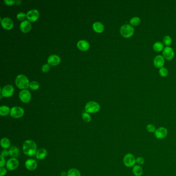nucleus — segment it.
<instances>
[{"label":"nucleus","instance_id":"1","mask_svg":"<svg viewBox=\"0 0 176 176\" xmlns=\"http://www.w3.org/2000/svg\"><path fill=\"white\" fill-rule=\"evenodd\" d=\"M23 150L24 153L29 156L36 155L37 147L36 142L32 140H27L23 145Z\"/></svg>","mask_w":176,"mask_h":176},{"label":"nucleus","instance_id":"2","mask_svg":"<svg viewBox=\"0 0 176 176\" xmlns=\"http://www.w3.org/2000/svg\"><path fill=\"white\" fill-rule=\"evenodd\" d=\"M120 33L124 38H129L134 35V29L130 24H125L120 27Z\"/></svg>","mask_w":176,"mask_h":176},{"label":"nucleus","instance_id":"3","mask_svg":"<svg viewBox=\"0 0 176 176\" xmlns=\"http://www.w3.org/2000/svg\"><path fill=\"white\" fill-rule=\"evenodd\" d=\"M16 85L21 89H25L29 86V80L23 75H18L15 81Z\"/></svg>","mask_w":176,"mask_h":176},{"label":"nucleus","instance_id":"4","mask_svg":"<svg viewBox=\"0 0 176 176\" xmlns=\"http://www.w3.org/2000/svg\"><path fill=\"white\" fill-rule=\"evenodd\" d=\"M123 163L124 166L126 167H133L136 165L135 157L131 153L126 154L123 158Z\"/></svg>","mask_w":176,"mask_h":176},{"label":"nucleus","instance_id":"5","mask_svg":"<svg viewBox=\"0 0 176 176\" xmlns=\"http://www.w3.org/2000/svg\"><path fill=\"white\" fill-rule=\"evenodd\" d=\"M100 109V106L96 102H88L85 105V111L87 112V113H97L99 111Z\"/></svg>","mask_w":176,"mask_h":176},{"label":"nucleus","instance_id":"6","mask_svg":"<svg viewBox=\"0 0 176 176\" xmlns=\"http://www.w3.org/2000/svg\"><path fill=\"white\" fill-rule=\"evenodd\" d=\"M168 133V131L167 128L164 126H160L156 129L154 133V135L158 140H163L167 137Z\"/></svg>","mask_w":176,"mask_h":176},{"label":"nucleus","instance_id":"7","mask_svg":"<svg viewBox=\"0 0 176 176\" xmlns=\"http://www.w3.org/2000/svg\"><path fill=\"white\" fill-rule=\"evenodd\" d=\"M24 111L23 108L20 106H14L10 110V114L11 117L14 118H20L24 115Z\"/></svg>","mask_w":176,"mask_h":176},{"label":"nucleus","instance_id":"8","mask_svg":"<svg viewBox=\"0 0 176 176\" xmlns=\"http://www.w3.org/2000/svg\"><path fill=\"white\" fill-rule=\"evenodd\" d=\"M163 57L167 60H171L175 57V52L170 47H166L163 50Z\"/></svg>","mask_w":176,"mask_h":176},{"label":"nucleus","instance_id":"9","mask_svg":"<svg viewBox=\"0 0 176 176\" xmlns=\"http://www.w3.org/2000/svg\"><path fill=\"white\" fill-rule=\"evenodd\" d=\"M19 165L18 160L16 158L10 159L6 163V167L9 170H14L17 169Z\"/></svg>","mask_w":176,"mask_h":176},{"label":"nucleus","instance_id":"10","mask_svg":"<svg viewBox=\"0 0 176 176\" xmlns=\"http://www.w3.org/2000/svg\"><path fill=\"white\" fill-rule=\"evenodd\" d=\"M14 91V87L11 85H7L1 88V95L5 97H10Z\"/></svg>","mask_w":176,"mask_h":176},{"label":"nucleus","instance_id":"11","mask_svg":"<svg viewBox=\"0 0 176 176\" xmlns=\"http://www.w3.org/2000/svg\"><path fill=\"white\" fill-rule=\"evenodd\" d=\"M165 59L163 55H158L156 56L154 59V65L156 68H160L163 67L165 64Z\"/></svg>","mask_w":176,"mask_h":176},{"label":"nucleus","instance_id":"12","mask_svg":"<svg viewBox=\"0 0 176 176\" xmlns=\"http://www.w3.org/2000/svg\"><path fill=\"white\" fill-rule=\"evenodd\" d=\"M39 13L37 9H33L30 10L27 14V19L31 21H35L39 18Z\"/></svg>","mask_w":176,"mask_h":176},{"label":"nucleus","instance_id":"13","mask_svg":"<svg viewBox=\"0 0 176 176\" xmlns=\"http://www.w3.org/2000/svg\"><path fill=\"white\" fill-rule=\"evenodd\" d=\"M19 98L22 101L27 103L30 101L31 95L29 90L24 89L21 90L19 93Z\"/></svg>","mask_w":176,"mask_h":176},{"label":"nucleus","instance_id":"14","mask_svg":"<svg viewBox=\"0 0 176 176\" xmlns=\"http://www.w3.org/2000/svg\"><path fill=\"white\" fill-rule=\"evenodd\" d=\"M1 24L3 27L6 29H10L13 27L14 23L10 18L5 17L1 20Z\"/></svg>","mask_w":176,"mask_h":176},{"label":"nucleus","instance_id":"15","mask_svg":"<svg viewBox=\"0 0 176 176\" xmlns=\"http://www.w3.org/2000/svg\"><path fill=\"white\" fill-rule=\"evenodd\" d=\"M25 167L29 170L33 171L37 168V163L36 161L33 159H29L26 161L25 163Z\"/></svg>","mask_w":176,"mask_h":176},{"label":"nucleus","instance_id":"16","mask_svg":"<svg viewBox=\"0 0 176 176\" xmlns=\"http://www.w3.org/2000/svg\"><path fill=\"white\" fill-rule=\"evenodd\" d=\"M61 61V58L59 56L55 55V54H52L51 55L50 57L47 59V62L48 64L51 65L55 66L59 64Z\"/></svg>","mask_w":176,"mask_h":176},{"label":"nucleus","instance_id":"17","mask_svg":"<svg viewBox=\"0 0 176 176\" xmlns=\"http://www.w3.org/2000/svg\"><path fill=\"white\" fill-rule=\"evenodd\" d=\"M20 28L24 33H27L29 32L31 28V24L29 21H22L20 24Z\"/></svg>","mask_w":176,"mask_h":176},{"label":"nucleus","instance_id":"18","mask_svg":"<svg viewBox=\"0 0 176 176\" xmlns=\"http://www.w3.org/2000/svg\"><path fill=\"white\" fill-rule=\"evenodd\" d=\"M77 47L80 50L86 51L88 50V48L89 47V44L87 41L85 40H81L78 42Z\"/></svg>","mask_w":176,"mask_h":176},{"label":"nucleus","instance_id":"19","mask_svg":"<svg viewBox=\"0 0 176 176\" xmlns=\"http://www.w3.org/2000/svg\"><path fill=\"white\" fill-rule=\"evenodd\" d=\"M132 173L134 176H142L143 174V169L140 165H134L132 167Z\"/></svg>","mask_w":176,"mask_h":176},{"label":"nucleus","instance_id":"20","mask_svg":"<svg viewBox=\"0 0 176 176\" xmlns=\"http://www.w3.org/2000/svg\"><path fill=\"white\" fill-rule=\"evenodd\" d=\"M47 156V151L44 148H41L36 152V156L39 160H43Z\"/></svg>","mask_w":176,"mask_h":176},{"label":"nucleus","instance_id":"21","mask_svg":"<svg viewBox=\"0 0 176 176\" xmlns=\"http://www.w3.org/2000/svg\"><path fill=\"white\" fill-rule=\"evenodd\" d=\"M93 29L98 33H101L103 31L104 27L103 24L100 22H95L93 25Z\"/></svg>","mask_w":176,"mask_h":176},{"label":"nucleus","instance_id":"22","mask_svg":"<svg viewBox=\"0 0 176 176\" xmlns=\"http://www.w3.org/2000/svg\"><path fill=\"white\" fill-rule=\"evenodd\" d=\"M9 151L10 156L14 158H16L17 157H18L20 154L19 149L15 146H13L11 148H10Z\"/></svg>","mask_w":176,"mask_h":176},{"label":"nucleus","instance_id":"23","mask_svg":"<svg viewBox=\"0 0 176 176\" xmlns=\"http://www.w3.org/2000/svg\"><path fill=\"white\" fill-rule=\"evenodd\" d=\"M164 44L160 41H156L153 45V49L156 52H161L164 49Z\"/></svg>","mask_w":176,"mask_h":176},{"label":"nucleus","instance_id":"24","mask_svg":"<svg viewBox=\"0 0 176 176\" xmlns=\"http://www.w3.org/2000/svg\"><path fill=\"white\" fill-rule=\"evenodd\" d=\"M1 146L4 149L9 148L10 146V142L9 139L6 138H3L1 140Z\"/></svg>","mask_w":176,"mask_h":176},{"label":"nucleus","instance_id":"25","mask_svg":"<svg viewBox=\"0 0 176 176\" xmlns=\"http://www.w3.org/2000/svg\"><path fill=\"white\" fill-rule=\"evenodd\" d=\"M140 22H141V19L138 17H133L130 19L129 21L130 24L132 25V27L138 26L140 24Z\"/></svg>","mask_w":176,"mask_h":176},{"label":"nucleus","instance_id":"26","mask_svg":"<svg viewBox=\"0 0 176 176\" xmlns=\"http://www.w3.org/2000/svg\"><path fill=\"white\" fill-rule=\"evenodd\" d=\"M10 111V109L8 106L6 105H2L1 106L0 108V114L1 116H6L9 114Z\"/></svg>","mask_w":176,"mask_h":176},{"label":"nucleus","instance_id":"27","mask_svg":"<svg viewBox=\"0 0 176 176\" xmlns=\"http://www.w3.org/2000/svg\"><path fill=\"white\" fill-rule=\"evenodd\" d=\"M67 176H81V173L79 170L75 168H72L69 170Z\"/></svg>","mask_w":176,"mask_h":176},{"label":"nucleus","instance_id":"28","mask_svg":"<svg viewBox=\"0 0 176 176\" xmlns=\"http://www.w3.org/2000/svg\"><path fill=\"white\" fill-rule=\"evenodd\" d=\"M163 43L166 47H169L172 43V39L170 36L166 35L163 39Z\"/></svg>","mask_w":176,"mask_h":176},{"label":"nucleus","instance_id":"29","mask_svg":"<svg viewBox=\"0 0 176 176\" xmlns=\"http://www.w3.org/2000/svg\"><path fill=\"white\" fill-rule=\"evenodd\" d=\"M159 74L161 77H167L168 75V70L167 68L165 67H162L160 68L159 70Z\"/></svg>","mask_w":176,"mask_h":176},{"label":"nucleus","instance_id":"30","mask_svg":"<svg viewBox=\"0 0 176 176\" xmlns=\"http://www.w3.org/2000/svg\"><path fill=\"white\" fill-rule=\"evenodd\" d=\"M156 126L153 124H149L146 126V130L149 133H154L156 131Z\"/></svg>","mask_w":176,"mask_h":176},{"label":"nucleus","instance_id":"31","mask_svg":"<svg viewBox=\"0 0 176 176\" xmlns=\"http://www.w3.org/2000/svg\"><path fill=\"white\" fill-rule=\"evenodd\" d=\"M39 84L37 82L32 81L29 83V87L33 90H36L38 89Z\"/></svg>","mask_w":176,"mask_h":176},{"label":"nucleus","instance_id":"32","mask_svg":"<svg viewBox=\"0 0 176 176\" xmlns=\"http://www.w3.org/2000/svg\"><path fill=\"white\" fill-rule=\"evenodd\" d=\"M82 118H83L84 121L85 122H90V120L91 119L90 115L88 113H86V112L82 114Z\"/></svg>","mask_w":176,"mask_h":176},{"label":"nucleus","instance_id":"33","mask_svg":"<svg viewBox=\"0 0 176 176\" xmlns=\"http://www.w3.org/2000/svg\"><path fill=\"white\" fill-rule=\"evenodd\" d=\"M145 159L142 156H138L137 158H136V164L137 165H142L144 164Z\"/></svg>","mask_w":176,"mask_h":176},{"label":"nucleus","instance_id":"34","mask_svg":"<svg viewBox=\"0 0 176 176\" xmlns=\"http://www.w3.org/2000/svg\"><path fill=\"white\" fill-rule=\"evenodd\" d=\"M26 17L27 15L23 12H20L17 15V17L20 20H23Z\"/></svg>","mask_w":176,"mask_h":176},{"label":"nucleus","instance_id":"35","mask_svg":"<svg viewBox=\"0 0 176 176\" xmlns=\"http://www.w3.org/2000/svg\"><path fill=\"white\" fill-rule=\"evenodd\" d=\"M50 65L47 64H45L43 66L42 70L43 71V72H47V71H49V70H50Z\"/></svg>","mask_w":176,"mask_h":176},{"label":"nucleus","instance_id":"36","mask_svg":"<svg viewBox=\"0 0 176 176\" xmlns=\"http://www.w3.org/2000/svg\"><path fill=\"white\" fill-rule=\"evenodd\" d=\"M9 154V150H7L6 149H4V150H3L2 152H1V156H2L4 158V157H6V156H7Z\"/></svg>","mask_w":176,"mask_h":176},{"label":"nucleus","instance_id":"37","mask_svg":"<svg viewBox=\"0 0 176 176\" xmlns=\"http://www.w3.org/2000/svg\"><path fill=\"white\" fill-rule=\"evenodd\" d=\"M7 173V170L3 167L0 168V176H4Z\"/></svg>","mask_w":176,"mask_h":176},{"label":"nucleus","instance_id":"38","mask_svg":"<svg viewBox=\"0 0 176 176\" xmlns=\"http://www.w3.org/2000/svg\"><path fill=\"white\" fill-rule=\"evenodd\" d=\"M15 0H5L4 2L8 5H12L15 3Z\"/></svg>","mask_w":176,"mask_h":176},{"label":"nucleus","instance_id":"39","mask_svg":"<svg viewBox=\"0 0 176 176\" xmlns=\"http://www.w3.org/2000/svg\"><path fill=\"white\" fill-rule=\"evenodd\" d=\"M5 164V161L4 160V158L1 156V161H0V167H3Z\"/></svg>","mask_w":176,"mask_h":176}]
</instances>
